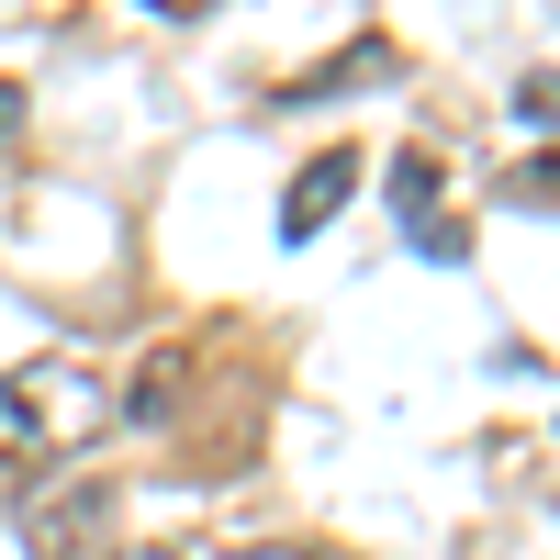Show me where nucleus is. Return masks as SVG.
<instances>
[{"instance_id":"obj_10","label":"nucleus","mask_w":560,"mask_h":560,"mask_svg":"<svg viewBox=\"0 0 560 560\" xmlns=\"http://www.w3.org/2000/svg\"><path fill=\"white\" fill-rule=\"evenodd\" d=\"M12 124H23V90H0V135H12Z\"/></svg>"},{"instance_id":"obj_3","label":"nucleus","mask_w":560,"mask_h":560,"mask_svg":"<svg viewBox=\"0 0 560 560\" xmlns=\"http://www.w3.org/2000/svg\"><path fill=\"white\" fill-rule=\"evenodd\" d=\"M393 213L415 224V247H427V258H459V247H471V236H459V213H448V168H438L427 147L393 158Z\"/></svg>"},{"instance_id":"obj_1","label":"nucleus","mask_w":560,"mask_h":560,"mask_svg":"<svg viewBox=\"0 0 560 560\" xmlns=\"http://www.w3.org/2000/svg\"><path fill=\"white\" fill-rule=\"evenodd\" d=\"M102 415L113 393L90 382L79 359H23V370H0V471H34V459H68L102 438Z\"/></svg>"},{"instance_id":"obj_9","label":"nucleus","mask_w":560,"mask_h":560,"mask_svg":"<svg viewBox=\"0 0 560 560\" xmlns=\"http://www.w3.org/2000/svg\"><path fill=\"white\" fill-rule=\"evenodd\" d=\"M124 560H191V549H168V538H147V549H124Z\"/></svg>"},{"instance_id":"obj_8","label":"nucleus","mask_w":560,"mask_h":560,"mask_svg":"<svg viewBox=\"0 0 560 560\" xmlns=\"http://www.w3.org/2000/svg\"><path fill=\"white\" fill-rule=\"evenodd\" d=\"M147 12H168V23H191V12H213V0H147Z\"/></svg>"},{"instance_id":"obj_7","label":"nucleus","mask_w":560,"mask_h":560,"mask_svg":"<svg viewBox=\"0 0 560 560\" xmlns=\"http://www.w3.org/2000/svg\"><path fill=\"white\" fill-rule=\"evenodd\" d=\"M516 124H560V68H538V79H516Z\"/></svg>"},{"instance_id":"obj_4","label":"nucleus","mask_w":560,"mask_h":560,"mask_svg":"<svg viewBox=\"0 0 560 560\" xmlns=\"http://www.w3.org/2000/svg\"><path fill=\"white\" fill-rule=\"evenodd\" d=\"M348 191H359V158H348V147H325L314 168H292V191H280V236H292V247L325 236V224L348 213Z\"/></svg>"},{"instance_id":"obj_6","label":"nucleus","mask_w":560,"mask_h":560,"mask_svg":"<svg viewBox=\"0 0 560 560\" xmlns=\"http://www.w3.org/2000/svg\"><path fill=\"white\" fill-rule=\"evenodd\" d=\"M224 560H359V549H337V538H258V549H224Z\"/></svg>"},{"instance_id":"obj_5","label":"nucleus","mask_w":560,"mask_h":560,"mask_svg":"<svg viewBox=\"0 0 560 560\" xmlns=\"http://www.w3.org/2000/svg\"><path fill=\"white\" fill-rule=\"evenodd\" d=\"M179 382H191V348H158V370L124 393V415H135V427H147V415H168V393H179Z\"/></svg>"},{"instance_id":"obj_2","label":"nucleus","mask_w":560,"mask_h":560,"mask_svg":"<svg viewBox=\"0 0 560 560\" xmlns=\"http://www.w3.org/2000/svg\"><path fill=\"white\" fill-rule=\"evenodd\" d=\"M113 516H124L113 482H68V493H45L34 516H23V549L34 560H102V527Z\"/></svg>"}]
</instances>
